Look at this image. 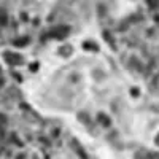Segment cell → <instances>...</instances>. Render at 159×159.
Wrapping results in <instances>:
<instances>
[{
    "label": "cell",
    "instance_id": "obj_3",
    "mask_svg": "<svg viewBox=\"0 0 159 159\" xmlns=\"http://www.w3.org/2000/svg\"><path fill=\"white\" fill-rule=\"evenodd\" d=\"M99 121H100L103 126H110V124H111V121L108 119V116H107V115H103V113L99 115Z\"/></svg>",
    "mask_w": 159,
    "mask_h": 159
},
{
    "label": "cell",
    "instance_id": "obj_2",
    "mask_svg": "<svg viewBox=\"0 0 159 159\" xmlns=\"http://www.w3.org/2000/svg\"><path fill=\"white\" fill-rule=\"evenodd\" d=\"M49 35L51 37H56V38H65V37L69 35V29L67 27H56Z\"/></svg>",
    "mask_w": 159,
    "mask_h": 159
},
{
    "label": "cell",
    "instance_id": "obj_4",
    "mask_svg": "<svg viewBox=\"0 0 159 159\" xmlns=\"http://www.w3.org/2000/svg\"><path fill=\"white\" fill-rule=\"evenodd\" d=\"M151 88H153V91H156L157 94H159V75L151 81Z\"/></svg>",
    "mask_w": 159,
    "mask_h": 159
},
{
    "label": "cell",
    "instance_id": "obj_1",
    "mask_svg": "<svg viewBox=\"0 0 159 159\" xmlns=\"http://www.w3.org/2000/svg\"><path fill=\"white\" fill-rule=\"evenodd\" d=\"M5 61L10 64V65H19V64H22V56H19V54H16V52H5Z\"/></svg>",
    "mask_w": 159,
    "mask_h": 159
},
{
    "label": "cell",
    "instance_id": "obj_6",
    "mask_svg": "<svg viewBox=\"0 0 159 159\" xmlns=\"http://www.w3.org/2000/svg\"><path fill=\"white\" fill-rule=\"evenodd\" d=\"M154 142H156V145H157V147H159V134L156 135V139H154Z\"/></svg>",
    "mask_w": 159,
    "mask_h": 159
},
{
    "label": "cell",
    "instance_id": "obj_5",
    "mask_svg": "<svg viewBox=\"0 0 159 159\" xmlns=\"http://www.w3.org/2000/svg\"><path fill=\"white\" fill-rule=\"evenodd\" d=\"M148 2H150L151 5H157V3H159V0H148Z\"/></svg>",
    "mask_w": 159,
    "mask_h": 159
}]
</instances>
